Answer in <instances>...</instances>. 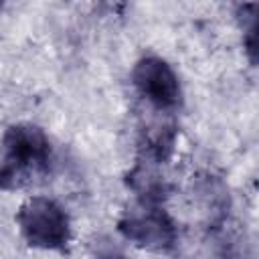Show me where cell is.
<instances>
[{"label":"cell","instance_id":"cell-4","mask_svg":"<svg viewBox=\"0 0 259 259\" xmlns=\"http://www.w3.org/2000/svg\"><path fill=\"white\" fill-rule=\"evenodd\" d=\"M132 83L140 97L158 111H174L182 103L178 75L162 57H142L132 71Z\"/></svg>","mask_w":259,"mask_h":259},{"label":"cell","instance_id":"cell-1","mask_svg":"<svg viewBox=\"0 0 259 259\" xmlns=\"http://www.w3.org/2000/svg\"><path fill=\"white\" fill-rule=\"evenodd\" d=\"M53 148L47 134L32 123H12L0 146V190L20 188L49 172Z\"/></svg>","mask_w":259,"mask_h":259},{"label":"cell","instance_id":"cell-3","mask_svg":"<svg viewBox=\"0 0 259 259\" xmlns=\"http://www.w3.org/2000/svg\"><path fill=\"white\" fill-rule=\"evenodd\" d=\"M117 231L130 243L148 251H170L178 241V229L158 202H140L117 221Z\"/></svg>","mask_w":259,"mask_h":259},{"label":"cell","instance_id":"cell-5","mask_svg":"<svg viewBox=\"0 0 259 259\" xmlns=\"http://www.w3.org/2000/svg\"><path fill=\"white\" fill-rule=\"evenodd\" d=\"M93 259H130V257L117 245H113L105 239H99L93 245Z\"/></svg>","mask_w":259,"mask_h":259},{"label":"cell","instance_id":"cell-2","mask_svg":"<svg viewBox=\"0 0 259 259\" xmlns=\"http://www.w3.org/2000/svg\"><path fill=\"white\" fill-rule=\"evenodd\" d=\"M16 225L22 239L34 249L63 251L71 243L69 214L49 196L26 198L16 212Z\"/></svg>","mask_w":259,"mask_h":259}]
</instances>
